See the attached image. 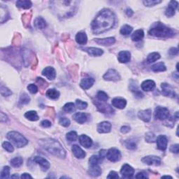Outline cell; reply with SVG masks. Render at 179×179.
<instances>
[{
  "mask_svg": "<svg viewBox=\"0 0 179 179\" xmlns=\"http://www.w3.org/2000/svg\"><path fill=\"white\" fill-rule=\"evenodd\" d=\"M115 16L110 9H103L92 22L91 27L95 34H102L108 31L114 26Z\"/></svg>",
  "mask_w": 179,
  "mask_h": 179,
  "instance_id": "6da1fadb",
  "label": "cell"
},
{
  "mask_svg": "<svg viewBox=\"0 0 179 179\" xmlns=\"http://www.w3.org/2000/svg\"><path fill=\"white\" fill-rule=\"evenodd\" d=\"M41 146L46 151L50 153L55 157L61 159H64L66 157L67 153L59 141L52 139H41L39 141Z\"/></svg>",
  "mask_w": 179,
  "mask_h": 179,
  "instance_id": "7a4b0ae2",
  "label": "cell"
},
{
  "mask_svg": "<svg viewBox=\"0 0 179 179\" xmlns=\"http://www.w3.org/2000/svg\"><path fill=\"white\" fill-rule=\"evenodd\" d=\"M148 33L150 35L158 38H169L175 34L173 29L161 22H157L154 26L151 27Z\"/></svg>",
  "mask_w": 179,
  "mask_h": 179,
  "instance_id": "3957f363",
  "label": "cell"
},
{
  "mask_svg": "<svg viewBox=\"0 0 179 179\" xmlns=\"http://www.w3.org/2000/svg\"><path fill=\"white\" fill-rule=\"evenodd\" d=\"M6 136L17 148H22L28 143L27 139L19 132H9Z\"/></svg>",
  "mask_w": 179,
  "mask_h": 179,
  "instance_id": "277c9868",
  "label": "cell"
},
{
  "mask_svg": "<svg viewBox=\"0 0 179 179\" xmlns=\"http://www.w3.org/2000/svg\"><path fill=\"white\" fill-rule=\"evenodd\" d=\"M155 117L160 120H166L169 118V111L167 108L157 106L155 110Z\"/></svg>",
  "mask_w": 179,
  "mask_h": 179,
  "instance_id": "5b68a950",
  "label": "cell"
},
{
  "mask_svg": "<svg viewBox=\"0 0 179 179\" xmlns=\"http://www.w3.org/2000/svg\"><path fill=\"white\" fill-rule=\"evenodd\" d=\"M106 157L111 162H115L119 161L121 158V153L119 150L116 149L115 148H110L106 153Z\"/></svg>",
  "mask_w": 179,
  "mask_h": 179,
  "instance_id": "8992f818",
  "label": "cell"
},
{
  "mask_svg": "<svg viewBox=\"0 0 179 179\" xmlns=\"http://www.w3.org/2000/svg\"><path fill=\"white\" fill-rule=\"evenodd\" d=\"M103 78L108 81H118L120 80V76L117 71L115 69H111L106 71V73L103 76Z\"/></svg>",
  "mask_w": 179,
  "mask_h": 179,
  "instance_id": "52a82bcc",
  "label": "cell"
},
{
  "mask_svg": "<svg viewBox=\"0 0 179 179\" xmlns=\"http://www.w3.org/2000/svg\"><path fill=\"white\" fill-rule=\"evenodd\" d=\"M141 161L148 165L159 166L161 164V159L159 157L155 156V155H149V156L144 157L142 158Z\"/></svg>",
  "mask_w": 179,
  "mask_h": 179,
  "instance_id": "ba28073f",
  "label": "cell"
},
{
  "mask_svg": "<svg viewBox=\"0 0 179 179\" xmlns=\"http://www.w3.org/2000/svg\"><path fill=\"white\" fill-rule=\"evenodd\" d=\"M134 169L129 164H125L123 165L121 170H120V174L123 178H130L133 177L134 174Z\"/></svg>",
  "mask_w": 179,
  "mask_h": 179,
  "instance_id": "9c48e42d",
  "label": "cell"
},
{
  "mask_svg": "<svg viewBox=\"0 0 179 179\" xmlns=\"http://www.w3.org/2000/svg\"><path fill=\"white\" fill-rule=\"evenodd\" d=\"M104 102L101 101H97L95 102V104H96L97 108L99 109V111H101L102 113H112L114 112L113 109L111 106H110L107 104L103 103Z\"/></svg>",
  "mask_w": 179,
  "mask_h": 179,
  "instance_id": "30bf717a",
  "label": "cell"
},
{
  "mask_svg": "<svg viewBox=\"0 0 179 179\" xmlns=\"http://www.w3.org/2000/svg\"><path fill=\"white\" fill-rule=\"evenodd\" d=\"M162 88V92L164 96L167 97H175V91H174V88L171 87V86L168 84V83H162L161 85Z\"/></svg>",
  "mask_w": 179,
  "mask_h": 179,
  "instance_id": "8fae6325",
  "label": "cell"
},
{
  "mask_svg": "<svg viewBox=\"0 0 179 179\" xmlns=\"http://www.w3.org/2000/svg\"><path fill=\"white\" fill-rule=\"evenodd\" d=\"M157 143V148L162 151H165L167 148V144H168V140L166 136L160 135L157 137L155 140Z\"/></svg>",
  "mask_w": 179,
  "mask_h": 179,
  "instance_id": "7c38bea8",
  "label": "cell"
},
{
  "mask_svg": "<svg viewBox=\"0 0 179 179\" xmlns=\"http://www.w3.org/2000/svg\"><path fill=\"white\" fill-rule=\"evenodd\" d=\"M34 160L36 164L40 165L41 169L44 171H47L48 169L50 168L49 162H48L47 160H46L45 158L40 156H36L34 158Z\"/></svg>",
  "mask_w": 179,
  "mask_h": 179,
  "instance_id": "4fadbf2b",
  "label": "cell"
},
{
  "mask_svg": "<svg viewBox=\"0 0 179 179\" xmlns=\"http://www.w3.org/2000/svg\"><path fill=\"white\" fill-rule=\"evenodd\" d=\"M97 131L99 133H108L111 132V124L109 122L104 121L99 123L97 127Z\"/></svg>",
  "mask_w": 179,
  "mask_h": 179,
  "instance_id": "5bb4252c",
  "label": "cell"
},
{
  "mask_svg": "<svg viewBox=\"0 0 179 179\" xmlns=\"http://www.w3.org/2000/svg\"><path fill=\"white\" fill-rule=\"evenodd\" d=\"M178 4L176 1H171L169 2V6L165 11V15L168 17H172L175 15V11L178 8Z\"/></svg>",
  "mask_w": 179,
  "mask_h": 179,
  "instance_id": "9a60e30c",
  "label": "cell"
},
{
  "mask_svg": "<svg viewBox=\"0 0 179 179\" xmlns=\"http://www.w3.org/2000/svg\"><path fill=\"white\" fill-rule=\"evenodd\" d=\"M42 75L46 76L49 80L53 81L56 77V71H55V69L53 67H46L42 71Z\"/></svg>",
  "mask_w": 179,
  "mask_h": 179,
  "instance_id": "2e32d148",
  "label": "cell"
},
{
  "mask_svg": "<svg viewBox=\"0 0 179 179\" xmlns=\"http://www.w3.org/2000/svg\"><path fill=\"white\" fill-rule=\"evenodd\" d=\"M151 109H146V110L140 111L138 113V117L142 120L143 122H148L151 119V115H152Z\"/></svg>",
  "mask_w": 179,
  "mask_h": 179,
  "instance_id": "e0dca14e",
  "label": "cell"
},
{
  "mask_svg": "<svg viewBox=\"0 0 179 179\" xmlns=\"http://www.w3.org/2000/svg\"><path fill=\"white\" fill-rule=\"evenodd\" d=\"M72 152H73L74 156H75L76 158H78V159H83L84 158L86 155V153H85V151H83V150L81 148L80 146H78V145H74L72 146Z\"/></svg>",
  "mask_w": 179,
  "mask_h": 179,
  "instance_id": "ac0fdd59",
  "label": "cell"
},
{
  "mask_svg": "<svg viewBox=\"0 0 179 179\" xmlns=\"http://www.w3.org/2000/svg\"><path fill=\"white\" fill-rule=\"evenodd\" d=\"M83 50H85V52H87L88 54L91 56L93 57H98L101 56L103 54V50L100 48H94V47H88L83 48Z\"/></svg>",
  "mask_w": 179,
  "mask_h": 179,
  "instance_id": "d6986e66",
  "label": "cell"
},
{
  "mask_svg": "<svg viewBox=\"0 0 179 179\" xmlns=\"http://www.w3.org/2000/svg\"><path fill=\"white\" fill-rule=\"evenodd\" d=\"M95 41L97 43L102 46H111L114 44L115 42V39L114 37H108L106 39H95Z\"/></svg>",
  "mask_w": 179,
  "mask_h": 179,
  "instance_id": "ffe728a7",
  "label": "cell"
},
{
  "mask_svg": "<svg viewBox=\"0 0 179 179\" xmlns=\"http://www.w3.org/2000/svg\"><path fill=\"white\" fill-rule=\"evenodd\" d=\"M112 105L117 108L123 109L125 108V106L127 105V101L123 98L116 97V98H114L112 100Z\"/></svg>",
  "mask_w": 179,
  "mask_h": 179,
  "instance_id": "44dd1931",
  "label": "cell"
},
{
  "mask_svg": "<svg viewBox=\"0 0 179 179\" xmlns=\"http://www.w3.org/2000/svg\"><path fill=\"white\" fill-rule=\"evenodd\" d=\"M131 54L129 51H120L118 53V60L120 63H127L130 60Z\"/></svg>",
  "mask_w": 179,
  "mask_h": 179,
  "instance_id": "7402d4cb",
  "label": "cell"
},
{
  "mask_svg": "<svg viewBox=\"0 0 179 179\" xmlns=\"http://www.w3.org/2000/svg\"><path fill=\"white\" fill-rule=\"evenodd\" d=\"M95 83V79L90 77L88 78H85L82 79V81H81L80 83V86L84 90H88Z\"/></svg>",
  "mask_w": 179,
  "mask_h": 179,
  "instance_id": "603a6c76",
  "label": "cell"
},
{
  "mask_svg": "<svg viewBox=\"0 0 179 179\" xmlns=\"http://www.w3.org/2000/svg\"><path fill=\"white\" fill-rule=\"evenodd\" d=\"M155 88V83L152 80H146L141 83V88L146 92L153 90Z\"/></svg>",
  "mask_w": 179,
  "mask_h": 179,
  "instance_id": "cb8c5ba5",
  "label": "cell"
},
{
  "mask_svg": "<svg viewBox=\"0 0 179 179\" xmlns=\"http://www.w3.org/2000/svg\"><path fill=\"white\" fill-rule=\"evenodd\" d=\"M79 142H80V143L83 147L86 148L91 147L92 144V139L89 136L85 135V134H83V135H81L79 137Z\"/></svg>",
  "mask_w": 179,
  "mask_h": 179,
  "instance_id": "d4e9b609",
  "label": "cell"
},
{
  "mask_svg": "<svg viewBox=\"0 0 179 179\" xmlns=\"http://www.w3.org/2000/svg\"><path fill=\"white\" fill-rule=\"evenodd\" d=\"M88 174L92 177H97L102 174V169L99 165H90Z\"/></svg>",
  "mask_w": 179,
  "mask_h": 179,
  "instance_id": "484cf974",
  "label": "cell"
},
{
  "mask_svg": "<svg viewBox=\"0 0 179 179\" xmlns=\"http://www.w3.org/2000/svg\"><path fill=\"white\" fill-rule=\"evenodd\" d=\"M73 118L76 122L80 124H83L88 120V115L84 113H76L74 115Z\"/></svg>",
  "mask_w": 179,
  "mask_h": 179,
  "instance_id": "4316f807",
  "label": "cell"
},
{
  "mask_svg": "<svg viewBox=\"0 0 179 179\" xmlns=\"http://www.w3.org/2000/svg\"><path fill=\"white\" fill-rule=\"evenodd\" d=\"M76 41L81 45H84L88 41V37L85 32H78L76 35Z\"/></svg>",
  "mask_w": 179,
  "mask_h": 179,
  "instance_id": "83f0119b",
  "label": "cell"
},
{
  "mask_svg": "<svg viewBox=\"0 0 179 179\" xmlns=\"http://www.w3.org/2000/svg\"><path fill=\"white\" fill-rule=\"evenodd\" d=\"M16 6L23 9H28L32 7V3L27 0H20V1L16 2Z\"/></svg>",
  "mask_w": 179,
  "mask_h": 179,
  "instance_id": "f1b7e54d",
  "label": "cell"
},
{
  "mask_svg": "<svg viewBox=\"0 0 179 179\" xmlns=\"http://www.w3.org/2000/svg\"><path fill=\"white\" fill-rule=\"evenodd\" d=\"M144 37V32L142 29L136 30L132 35V39L134 41H139L142 40Z\"/></svg>",
  "mask_w": 179,
  "mask_h": 179,
  "instance_id": "f546056e",
  "label": "cell"
},
{
  "mask_svg": "<svg viewBox=\"0 0 179 179\" xmlns=\"http://www.w3.org/2000/svg\"><path fill=\"white\" fill-rule=\"evenodd\" d=\"M60 92L57 91L56 89L52 88V89H49L46 92V97L50 99H56L60 97Z\"/></svg>",
  "mask_w": 179,
  "mask_h": 179,
  "instance_id": "4dcf8cb0",
  "label": "cell"
},
{
  "mask_svg": "<svg viewBox=\"0 0 179 179\" xmlns=\"http://www.w3.org/2000/svg\"><path fill=\"white\" fill-rule=\"evenodd\" d=\"M34 26L38 29H42L46 27V22L45 21V20L41 17L36 18L35 20H34Z\"/></svg>",
  "mask_w": 179,
  "mask_h": 179,
  "instance_id": "1f68e13d",
  "label": "cell"
},
{
  "mask_svg": "<svg viewBox=\"0 0 179 179\" xmlns=\"http://www.w3.org/2000/svg\"><path fill=\"white\" fill-rule=\"evenodd\" d=\"M25 117L31 121H36L39 119V117L35 111H29L25 114Z\"/></svg>",
  "mask_w": 179,
  "mask_h": 179,
  "instance_id": "d6a6232c",
  "label": "cell"
},
{
  "mask_svg": "<svg viewBox=\"0 0 179 179\" xmlns=\"http://www.w3.org/2000/svg\"><path fill=\"white\" fill-rule=\"evenodd\" d=\"M151 69L154 72H161L167 70V67L163 62H158L151 67Z\"/></svg>",
  "mask_w": 179,
  "mask_h": 179,
  "instance_id": "836d02e7",
  "label": "cell"
},
{
  "mask_svg": "<svg viewBox=\"0 0 179 179\" xmlns=\"http://www.w3.org/2000/svg\"><path fill=\"white\" fill-rule=\"evenodd\" d=\"M23 163V159L21 157H16L11 160V164L13 167L18 168L20 167Z\"/></svg>",
  "mask_w": 179,
  "mask_h": 179,
  "instance_id": "e575fe53",
  "label": "cell"
},
{
  "mask_svg": "<svg viewBox=\"0 0 179 179\" xmlns=\"http://www.w3.org/2000/svg\"><path fill=\"white\" fill-rule=\"evenodd\" d=\"M102 158L100 156L97 155H92L89 159V162L90 165H99V164L102 163Z\"/></svg>",
  "mask_w": 179,
  "mask_h": 179,
  "instance_id": "d590c367",
  "label": "cell"
},
{
  "mask_svg": "<svg viewBox=\"0 0 179 179\" xmlns=\"http://www.w3.org/2000/svg\"><path fill=\"white\" fill-rule=\"evenodd\" d=\"M160 58V55L158 53H152L148 55L147 57L148 63H153Z\"/></svg>",
  "mask_w": 179,
  "mask_h": 179,
  "instance_id": "8d00e7d4",
  "label": "cell"
},
{
  "mask_svg": "<svg viewBox=\"0 0 179 179\" xmlns=\"http://www.w3.org/2000/svg\"><path fill=\"white\" fill-rule=\"evenodd\" d=\"M132 29H133V28L131 26H129L128 25H125L121 27L120 32L122 35H128L132 32Z\"/></svg>",
  "mask_w": 179,
  "mask_h": 179,
  "instance_id": "74e56055",
  "label": "cell"
},
{
  "mask_svg": "<svg viewBox=\"0 0 179 179\" xmlns=\"http://www.w3.org/2000/svg\"><path fill=\"white\" fill-rule=\"evenodd\" d=\"M63 110L67 113L74 112L76 110V106L74 105V104L71 103V102H69V103L66 104L63 106Z\"/></svg>",
  "mask_w": 179,
  "mask_h": 179,
  "instance_id": "f35d334b",
  "label": "cell"
},
{
  "mask_svg": "<svg viewBox=\"0 0 179 179\" xmlns=\"http://www.w3.org/2000/svg\"><path fill=\"white\" fill-rule=\"evenodd\" d=\"M97 98L98 99L99 101L105 102L108 100V97L106 92L103 91H99L97 94Z\"/></svg>",
  "mask_w": 179,
  "mask_h": 179,
  "instance_id": "ab89813d",
  "label": "cell"
},
{
  "mask_svg": "<svg viewBox=\"0 0 179 179\" xmlns=\"http://www.w3.org/2000/svg\"><path fill=\"white\" fill-rule=\"evenodd\" d=\"M66 138L69 141H75L78 138V134L74 131L69 132L67 134Z\"/></svg>",
  "mask_w": 179,
  "mask_h": 179,
  "instance_id": "60d3db41",
  "label": "cell"
},
{
  "mask_svg": "<svg viewBox=\"0 0 179 179\" xmlns=\"http://www.w3.org/2000/svg\"><path fill=\"white\" fill-rule=\"evenodd\" d=\"M145 139L148 143H153L156 140V137H155V134L152 133V132H148L145 135Z\"/></svg>",
  "mask_w": 179,
  "mask_h": 179,
  "instance_id": "b9f144b4",
  "label": "cell"
},
{
  "mask_svg": "<svg viewBox=\"0 0 179 179\" xmlns=\"http://www.w3.org/2000/svg\"><path fill=\"white\" fill-rule=\"evenodd\" d=\"M76 106L77 108L80 109V110H83V109H85L88 106L87 102H83L80 100V99H76Z\"/></svg>",
  "mask_w": 179,
  "mask_h": 179,
  "instance_id": "7bdbcfd3",
  "label": "cell"
},
{
  "mask_svg": "<svg viewBox=\"0 0 179 179\" xmlns=\"http://www.w3.org/2000/svg\"><path fill=\"white\" fill-rule=\"evenodd\" d=\"M9 174H10V167L8 166L4 167V169H2V173H1V178L4 179V178H9Z\"/></svg>",
  "mask_w": 179,
  "mask_h": 179,
  "instance_id": "ee69618b",
  "label": "cell"
},
{
  "mask_svg": "<svg viewBox=\"0 0 179 179\" xmlns=\"http://www.w3.org/2000/svg\"><path fill=\"white\" fill-rule=\"evenodd\" d=\"M29 102H30V97H29L28 95H27L26 93H24L20 96V104H27L28 103H29Z\"/></svg>",
  "mask_w": 179,
  "mask_h": 179,
  "instance_id": "f6af8a7d",
  "label": "cell"
},
{
  "mask_svg": "<svg viewBox=\"0 0 179 179\" xmlns=\"http://www.w3.org/2000/svg\"><path fill=\"white\" fill-rule=\"evenodd\" d=\"M162 1H160V0H146V1H143V3L145 6H155L156 4H158L161 3Z\"/></svg>",
  "mask_w": 179,
  "mask_h": 179,
  "instance_id": "bcb514c9",
  "label": "cell"
},
{
  "mask_svg": "<svg viewBox=\"0 0 179 179\" xmlns=\"http://www.w3.org/2000/svg\"><path fill=\"white\" fill-rule=\"evenodd\" d=\"M2 146H3L4 149L6 151H8L9 153H13V150H14V148H13L12 144L8 142V141H4L3 144H2Z\"/></svg>",
  "mask_w": 179,
  "mask_h": 179,
  "instance_id": "7dc6e473",
  "label": "cell"
},
{
  "mask_svg": "<svg viewBox=\"0 0 179 179\" xmlns=\"http://www.w3.org/2000/svg\"><path fill=\"white\" fill-rule=\"evenodd\" d=\"M1 94L4 97H9L12 95V92L11 91L9 88L4 87V86H1Z\"/></svg>",
  "mask_w": 179,
  "mask_h": 179,
  "instance_id": "c3c4849f",
  "label": "cell"
},
{
  "mask_svg": "<svg viewBox=\"0 0 179 179\" xmlns=\"http://www.w3.org/2000/svg\"><path fill=\"white\" fill-rule=\"evenodd\" d=\"M59 122L60 124L62 125V126L63 127H69V125H70V120H69V119H68L67 118H65V117H62L59 120Z\"/></svg>",
  "mask_w": 179,
  "mask_h": 179,
  "instance_id": "681fc988",
  "label": "cell"
},
{
  "mask_svg": "<svg viewBox=\"0 0 179 179\" xmlns=\"http://www.w3.org/2000/svg\"><path fill=\"white\" fill-rule=\"evenodd\" d=\"M27 89L32 94H36L38 92V88L34 84H29L27 86Z\"/></svg>",
  "mask_w": 179,
  "mask_h": 179,
  "instance_id": "f907efd6",
  "label": "cell"
},
{
  "mask_svg": "<svg viewBox=\"0 0 179 179\" xmlns=\"http://www.w3.org/2000/svg\"><path fill=\"white\" fill-rule=\"evenodd\" d=\"M125 146L129 150H135L136 148V144L134 141H127L125 143Z\"/></svg>",
  "mask_w": 179,
  "mask_h": 179,
  "instance_id": "816d5d0a",
  "label": "cell"
},
{
  "mask_svg": "<svg viewBox=\"0 0 179 179\" xmlns=\"http://www.w3.org/2000/svg\"><path fill=\"white\" fill-rule=\"evenodd\" d=\"M170 151L174 153H178L179 151V146L178 144H174L170 147Z\"/></svg>",
  "mask_w": 179,
  "mask_h": 179,
  "instance_id": "f5cc1de1",
  "label": "cell"
},
{
  "mask_svg": "<svg viewBox=\"0 0 179 179\" xmlns=\"http://www.w3.org/2000/svg\"><path fill=\"white\" fill-rule=\"evenodd\" d=\"M119 178V176H118V173L114 171H111L110 173H109L108 176H107V178Z\"/></svg>",
  "mask_w": 179,
  "mask_h": 179,
  "instance_id": "db71d44e",
  "label": "cell"
},
{
  "mask_svg": "<svg viewBox=\"0 0 179 179\" xmlns=\"http://www.w3.org/2000/svg\"><path fill=\"white\" fill-rule=\"evenodd\" d=\"M41 124L43 127H46V128H47V127H50L51 126V122L48 120H43V121L41 122Z\"/></svg>",
  "mask_w": 179,
  "mask_h": 179,
  "instance_id": "11a10c76",
  "label": "cell"
},
{
  "mask_svg": "<svg viewBox=\"0 0 179 179\" xmlns=\"http://www.w3.org/2000/svg\"><path fill=\"white\" fill-rule=\"evenodd\" d=\"M136 178H148V176L144 172H139L135 176Z\"/></svg>",
  "mask_w": 179,
  "mask_h": 179,
  "instance_id": "9f6ffc18",
  "label": "cell"
},
{
  "mask_svg": "<svg viewBox=\"0 0 179 179\" xmlns=\"http://www.w3.org/2000/svg\"><path fill=\"white\" fill-rule=\"evenodd\" d=\"M36 82L38 83H39L41 86L43 85L44 87H46V86H47V83L46 82L45 80H43V79L41 78H37Z\"/></svg>",
  "mask_w": 179,
  "mask_h": 179,
  "instance_id": "6f0895ef",
  "label": "cell"
},
{
  "mask_svg": "<svg viewBox=\"0 0 179 179\" xmlns=\"http://www.w3.org/2000/svg\"><path fill=\"white\" fill-rule=\"evenodd\" d=\"M178 50L177 48H171L169 50V53L171 55H176L178 54Z\"/></svg>",
  "mask_w": 179,
  "mask_h": 179,
  "instance_id": "680465c9",
  "label": "cell"
},
{
  "mask_svg": "<svg viewBox=\"0 0 179 179\" xmlns=\"http://www.w3.org/2000/svg\"><path fill=\"white\" fill-rule=\"evenodd\" d=\"M0 121L2 122H6L8 121V116L4 114L3 112H1V118H0Z\"/></svg>",
  "mask_w": 179,
  "mask_h": 179,
  "instance_id": "91938a15",
  "label": "cell"
},
{
  "mask_svg": "<svg viewBox=\"0 0 179 179\" xmlns=\"http://www.w3.org/2000/svg\"><path fill=\"white\" fill-rule=\"evenodd\" d=\"M130 131V127L128 126H122L120 129V132L123 134H127Z\"/></svg>",
  "mask_w": 179,
  "mask_h": 179,
  "instance_id": "94428289",
  "label": "cell"
},
{
  "mask_svg": "<svg viewBox=\"0 0 179 179\" xmlns=\"http://www.w3.org/2000/svg\"><path fill=\"white\" fill-rule=\"evenodd\" d=\"M106 153H107V151L106 150H101L99 151V156H100L102 159H104V157H106Z\"/></svg>",
  "mask_w": 179,
  "mask_h": 179,
  "instance_id": "6125c7cd",
  "label": "cell"
},
{
  "mask_svg": "<svg viewBox=\"0 0 179 179\" xmlns=\"http://www.w3.org/2000/svg\"><path fill=\"white\" fill-rule=\"evenodd\" d=\"M32 178V176L27 173H24L23 174H22L21 176V178Z\"/></svg>",
  "mask_w": 179,
  "mask_h": 179,
  "instance_id": "be15d7a7",
  "label": "cell"
},
{
  "mask_svg": "<svg viewBox=\"0 0 179 179\" xmlns=\"http://www.w3.org/2000/svg\"><path fill=\"white\" fill-rule=\"evenodd\" d=\"M126 13H127V15H128V16H132V15H133V13H134V12L133 11H132V10H131V9H127V10H126Z\"/></svg>",
  "mask_w": 179,
  "mask_h": 179,
  "instance_id": "e7e4bbea",
  "label": "cell"
},
{
  "mask_svg": "<svg viewBox=\"0 0 179 179\" xmlns=\"http://www.w3.org/2000/svg\"><path fill=\"white\" fill-rule=\"evenodd\" d=\"M162 178H172L171 176H162Z\"/></svg>",
  "mask_w": 179,
  "mask_h": 179,
  "instance_id": "03108f58",
  "label": "cell"
},
{
  "mask_svg": "<svg viewBox=\"0 0 179 179\" xmlns=\"http://www.w3.org/2000/svg\"><path fill=\"white\" fill-rule=\"evenodd\" d=\"M11 178H18V175H13V176H11Z\"/></svg>",
  "mask_w": 179,
  "mask_h": 179,
  "instance_id": "003e7915",
  "label": "cell"
}]
</instances>
